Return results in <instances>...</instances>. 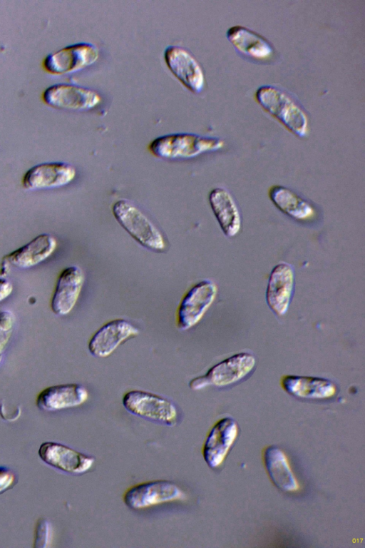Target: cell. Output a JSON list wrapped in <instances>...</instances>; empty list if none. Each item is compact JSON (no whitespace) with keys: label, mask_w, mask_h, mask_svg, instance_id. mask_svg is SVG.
Here are the masks:
<instances>
[{"label":"cell","mask_w":365,"mask_h":548,"mask_svg":"<svg viewBox=\"0 0 365 548\" xmlns=\"http://www.w3.org/2000/svg\"><path fill=\"white\" fill-rule=\"evenodd\" d=\"M223 146V141L219 138L191 133H174L155 138L150 143L148 150L160 158L189 159L220 150Z\"/></svg>","instance_id":"3957f363"},{"label":"cell","mask_w":365,"mask_h":548,"mask_svg":"<svg viewBox=\"0 0 365 548\" xmlns=\"http://www.w3.org/2000/svg\"><path fill=\"white\" fill-rule=\"evenodd\" d=\"M16 473L6 467H0V495L13 488L17 483Z\"/></svg>","instance_id":"484cf974"},{"label":"cell","mask_w":365,"mask_h":548,"mask_svg":"<svg viewBox=\"0 0 365 548\" xmlns=\"http://www.w3.org/2000/svg\"><path fill=\"white\" fill-rule=\"evenodd\" d=\"M208 201L224 235L227 238L237 235L242 228V217L230 192L225 188L216 187L209 193Z\"/></svg>","instance_id":"44dd1931"},{"label":"cell","mask_w":365,"mask_h":548,"mask_svg":"<svg viewBox=\"0 0 365 548\" xmlns=\"http://www.w3.org/2000/svg\"><path fill=\"white\" fill-rule=\"evenodd\" d=\"M263 461L270 480L278 489L286 492L299 489L287 457L280 448L274 445L267 447L263 451Z\"/></svg>","instance_id":"603a6c76"},{"label":"cell","mask_w":365,"mask_h":548,"mask_svg":"<svg viewBox=\"0 0 365 548\" xmlns=\"http://www.w3.org/2000/svg\"><path fill=\"white\" fill-rule=\"evenodd\" d=\"M256 365L255 356L248 352L237 353L210 368L200 376L192 379L188 386L199 390L208 386L225 387L237 383L248 377Z\"/></svg>","instance_id":"5b68a950"},{"label":"cell","mask_w":365,"mask_h":548,"mask_svg":"<svg viewBox=\"0 0 365 548\" xmlns=\"http://www.w3.org/2000/svg\"><path fill=\"white\" fill-rule=\"evenodd\" d=\"M98 57L99 50L96 45L79 42L49 54L44 59L43 66L51 74H69L93 65Z\"/></svg>","instance_id":"ba28073f"},{"label":"cell","mask_w":365,"mask_h":548,"mask_svg":"<svg viewBox=\"0 0 365 548\" xmlns=\"http://www.w3.org/2000/svg\"><path fill=\"white\" fill-rule=\"evenodd\" d=\"M42 99L51 108L71 111H90L102 101L96 91L71 83H56L48 87L42 93Z\"/></svg>","instance_id":"9c48e42d"},{"label":"cell","mask_w":365,"mask_h":548,"mask_svg":"<svg viewBox=\"0 0 365 548\" xmlns=\"http://www.w3.org/2000/svg\"><path fill=\"white\" fill-rule=\"evenodd\" d=\"M268 197L280 212L297 223L311 224L318 218V210L311 202L286 186H272Z\"/></svg>","instance_id":"e0dca14e"},{"label":"cell","mask_w":365,"mask_h":548,"mask_svg":"<svg viewBox=\"0 0 365 548\" xmlns=\"http://www.w3.org/2000/svg\"><path fill=\"white\" fill-rule=\"evenodd\" d=\"M217 287L211 280L193 285L182 296L176 312V325L181 330L196 325L215 300Z\"/></svg>","instance_id":"52a82bcc"},{"label":"cell","mask_w":365,"mask_h":548,"mask_svg":"<svg viewBox=\"0 0 365 548\" xmlns=\"http://www.w3.org/2000/svg\"><path fill=\"white\" fill-rule=\"evenodd\" d=\"M88 398L87 389L81 384L68 383L48 387L41 391L36 400L38 409L55 412L78 407Z\"/></svg>","instance_id":"ffe728a7"},{"label":"cell","mask_w":365,"mask_h":548,"mask_svg":"<svg viewBox=\"0 0 365 548\" xmlns=\"http://www.w3.org/2000/svg\"><path fill=\"white\" fill-rule=\"evenodd\" d=\"M239 435V426L232 417L215 422L208 432L202 447L203 458L212 469L220 467Z\"/></svg>","instance_id":"8fae6325"},{"label":"cell","mask_w":365,"mask_h":548,"mask_svg":"<svg viewBox=\"0 0 365 548\" xmlns=\"http://www.w3.org/2000/svg\"><path fill=\"white\" fill-rule=\"evenodd\" d=\"M124 408L130 414L168 427L178 424L179 412L175 405L159 395L140 390L125 392Z\"/></svg>","instance_id":"277c9868"},{"label":"cell","mask_w":365,"mask_h":548,"mask_svg":"<svg viewBox=\"0 0 365 548\" xmlns=\"http://www.w3.org/2000/svg\"><path fill=\"white\" fill-rule=\"evenodd\" d=\"M139 333V330L130 322L122 318L114 319L105 323L91 336L88 349L93 357H107L119 345Z\"/></svg>","instance_id":"5bb4252c"},{"label":"cell","mask_w":365,"mask_h":548,"mask_svg":"<svg viewBox=\"0 0 365 548\" xmlns=\"http://www.w3.org/2000/svg\"><path fill=\"white\" fill-rule=\"evenodd\" d=\"M1 359H2V355H0V363L1 362Z\"/></svg>","instance_id":"83f0119b"},{"label":"cell","mask_w":365,"mask_h":548,"mask_svg":"<svg viewBox=\"0 0 365 548\" xmlns=\"http://www.w3.org/2000/svg\"><path fill=\"white\" fill-rule=\"evenodd\" d=\"M12 291V283L5 278H0V303L6 299Z\"/></svg>","instance_id":"4316f807"},{"label":"cell","mask_w":365,"mask_h":548,"mask_svg":"<svg viewBox=\"0 0 365 548\" xmlns=\"http://www.w3.org/2000/svg\"><path fill=\"white\" fill-rule=\"evenodd\" d=\"M38 453L45 464L62 472L74 475L87 472L95 462L92 456L55 442L42 443Z\"/></svg>","instance_id":"7c38bea8"},{"label":"cell","mask_w":365,"mask_h":548,"mask_svg":"<svg viewBox=\"0 0 365 548\" xmlns=\"http://www.w3.org/2000/svg\"><path fill=\"white\" fill-rule=\"evenodd\" d=\"M112 213L120 226L141 246L162 253L167 248L161 230L132 201L119 199L113 205Z\"/></svg>","instance_id":"7a4b0ae2"},{"label":"cell","mask_w":365,"mask_h":548,"mask_svg":"<svg viewBox=\"0 0 365 548\" xmlns=\"http://www.w3.org/2000/svg\"><path fill=\"white\" fill-rule=\"evenodd\" d=\"M226 36L240 56L249 61L268 64L276 57L275 49L268 40L245 26L230 27Z\"/></svg>","instance_id":"4fadbf2b"},{"label":"cell","mask_w":365,"mask_h":548,"mask_svg":"<svg viewBox=\"0 0 365 548\" xmlns=\"http://www.w3.org/2000/svg\"><path fill=\"white\" fill-rule=\"evenodd\" d=\"M84 274L81 268L71 265L59 274L51 301L52 312L57 315H66L75 307L81 294Z\"/></svg>","instance_id":"ac0fdd59"},{"label":"cell","mask_w":365,"mask_h":548,"mask_svg":"<svg viewBox=\"0 0 365 548\" xmlns=\"http://www.w3.org/2000/svg\"><path fill=\"white\" fill-rule=\"evenodd\" d=\"M163 56L169 70L185 87L194 93L203 90L205 78L202 68L187 49L170 45L165 48Z\"/></svg>","instance_id":"30bf717a"},{"label":"cell","mask_w":365,"mask_h":548,"mask_svg":"<svg viewBox=\"0 0 365 548\" xmlns=\"http://www.w3.org/2000/svg\"><path fill=\"white\" fill-rule=\"evenodd\" d=\"M57 248L56 238L48 233L38 235L26 245L4 256L10 265L21 269L32 268L48 258Z\"/></svg>","instance_id":"7402d4cb"},{"label":"cell","mask_w":365,"mask_h":548,"mask_svg":"<svg viewBox=\"0 0 365 548\" xmlns=\"http://www.w3.org/2000/svg\"><path fill=\"white\" fill-rule=\"evenodd\" d=\"M186 494L174 482L165 480L143 482L129 487L123 499L132 509H143L155 505L184 500Z\"/></svg>","instance_id":"8992f818"},{"label":"cell","mask_w":365,"mask_h":548,"mask_svg":"<svg viewBox=\"0 0 365 548\" xmlns=\"http://www.w3.org/2000/svg\"><path fill=\"white\" fill-rule=\"evenodd\" d=\"M258 103L296 136L304 138L309 131L308 117L302 106L289 93L272 85L257 88Z\"/></svg>","instance_id":"6da1fadb"},{"label":"cell","mask_w":365,"mask_h":548,"mask_svg":"<svg viewBox=\"0 0 365 548\" xmlns=\"http://www.w3.org/2000/svg\"><path fill=\"white\" fill-rule=\"evenodd\" d=\"M280 385L288 394L301 400H329L339 392L334 382L317 377L284 375L280 380Z\"/></svg>","instance_id":"d6986e66"},{"label":"cell","mask_w":365,"mask_h":548,"mask_svg":"<svg viewBox=\"0 0 365 548\" xmlns=\"http://www.w3.org/2000/svg\"><path fill=\"white\" fill-rule=\"evenodd\" d=\"M295 285L293 266L285 262L277 264L272 270L266 290V301L273 313L284 315L290 305Z\"/></svg>","instance_id":"2e32d148"},{"label":"cell","mask_w":365,"mask_h":548,"mask_svg":"<svg viewBox=\"0 0 365 548\" xmlns=\"http://www.w3.org/2000/svg\"><path fill=\"white\" fill-rule=\"evenodd\" d=\"M15 323L16 317L11 311L0 310V355L4 352L11 338Z\"/></svg>","instance_id":"cb8c5ba5"},{"label":"cell","mask_w":365,"mask_h":548,"mask_svg":"<svg viewBox=\"0 0 365 548\" xmlns=\"http://www.w3.org/2000/svg\"><path fill=\"white\" fill-rule=\"evenodd\" d=\"M51 539V527L48 520L39 519L35 529L34 547L36 548L48 547Z\"/></svg>","instance_id":"d4e9b609"},{"label":"cell","mask_w":365,"mask_h":548,"mask_svg":"<svg viewBox=\"0 0 365 548\" xmlns=\"http://www.w3.org/2000/svg\"><path fill=\"white\" fill-rule=\"evenodd\" d=\"M76 175V168L68 163H42L31 167L25 173L22 186L29 191L60 188L73 181Z\"/></svg>","instance_id":"9a60e30c"}]
</instances>
